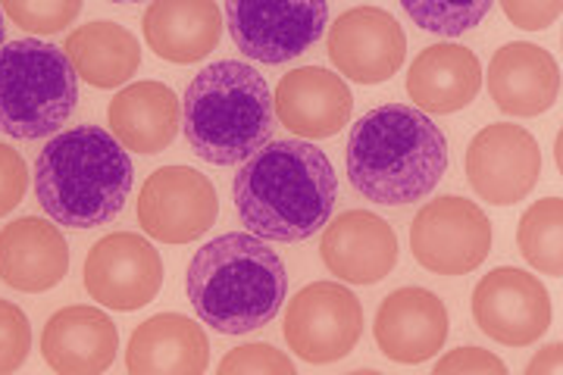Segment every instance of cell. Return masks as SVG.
<instances>
[{"instance_id": "12", "label": "cell", "mask_w": 563, "mask_h": 375, "mask_svg": "<svg viewBox=\"0 0 563 375\" xmlns=\"http://www.w3.org/2000/svg\"><path fill=\"white\" fill-rule=\"evenodd\" d=\"M163 288L161 251L135 232L103 235L85 257V291L107 310L135 313Z\"/></svg>"}, {"instance_id": "32", "label": "cell", "mask_w": 563, "mask_h": 375, "mask_svg": "<svg viewBox=\"0 0 563 375\" xmlns=\"http://www.w3.org/2000/svg\"><path fill=\"white\" fill-rule=\"evenodd\" d=\"M507 363L483 348H457L435 363V375H504Z\"/></svg>"}, {"instance_id": "26", "label": "cell", "mask_w": 563, "mask_h": 375, "mask_svg": "<svg viewBox=\"0 0 563 375\" xmlns=\"http://www.w3.org/2000/svg\"><path fill=\"white\" fill-rule=\"evenodd\" d=\"M563 203L561 198L536 200L517 225V247L523 260L544 276H563Z\"/></svg>"}, {"instance_id": "22", "label": "cell", "mask_w": 563, "mask_h": 375, "mask_svg": "<svg viewBox=\"0 0 563 375\" xmlns=\"http://www.w3.org/2000/svg\"><path fill=\"white\" fill-rule=\"evenodd\" d=\"M210 366V338L195 319L157 313L129 338L125 370L132 375H198Z\"/></svg>"}, {"instance_id": "21", "label": "cell", "mask_w": 563, "mask_h": 375, "mask_svg": "<svg viewBox=\"0 0 563 375\" xmlns=\"http://www.w3.org/2000/svg\"><path fill=\"white\" fill-rule=\"evenodd\" d=\"M483 66L479 57L463 44H432L410 63L407 73V98L417 103L426 117H451L466 110L479 98Z\"/></svg>"}, {"instance_id": "31", "label": "cell", "mask_w": 563, "mask_h": 375, "mask_svg": "<svg viewBox=\"0 0 563 375\" xmlns=\"http://www.w3.org/2000/svg\"><path fill=\"white\" fill-rule=\"evenodd\" d=\"M29 188V166L20 151L10 144H0V217L13 213L25 198Z\"/></svg>"}, {"instance_id": "30", "label": "cell", "mask_w": 563, "mask_h": 375, "mask_svg": "<svg viewBox=\"0 0 563 375\" xmlns=\"http://www.w3.org/2000/svg\"><path fill=\"white\" fill-rule=\"evenodd\" d=\"M295 363L273 344H244L222 356L220 375H291Z\"/></svg>"}, {"instance_id": "24", "label": "cell", "mask_w": 563, "mask_h": 375, "mask_svg": "<svg viewBox=\"0 0 563 375\" xmlns=\"http://www.w3.org/2000/svg\"><path fill=\"white\" fill-rule=\"evenodd\" d=\"M107 122L125 151L163 154L179 132L181 103L163 81H135L110 100Z\"/></svg>"}, {"instance_id": "29", "label": "cell", "mask_w": 563, "mask_h": 375, "mask_svg": "<svg viewBox=\"0 0 563 375\" xmlns=\"http://www.w3.org/2000/svg\"><path fill=\"white\" fill-rule=\"evenodd\" d=\"M32 351V322L16 304L0 300V375L16 373Z\"/></svg>"}, {"instance_id": "18", "label": "cell", "mask_w": 563, "mask_h": 375, "mask_svg": "<svg viewBox=\"0 0 563 375\" xmlns=\"http://www.w3.org/2000/svg\"><path fill=\"white\" fill-rule=\"evenodd\" d=\"M488 95L507 117H542L561 98V66L539 44L510 41L488 63Z\"/></svg>"}, {"instance_id": "33", "label": "cell", "mask_w": 563, "mask_h": 375, "mask_svg": "<svg viewBox=\"0 0 563 375\" xmlns=\"http://www.w3.org/2000/svg\"><path fill=\"white\" fill-rule=\"evenodd\" d=\"M501 10L523 32H544L561 20V0H501Z\"/></svg>"}, {"instance_id": "13", "label": "cell", "mask_w": 563, "mask_h": 375, "mask_svg": "<svg viewBox=\"0 0 563 375\" xmlns=\"http://www.w3.org/2000/svg\"><path fill=\"white\" fill-rule=\"evenodd\" d=\"M473 319L479 332L504 348H526L551 329V297L536 276L517 266H498L473 291Z\"/></svg>"}, {"instance_id": "20", "label": "cell", "mask_w": 563, "mask_h": 375, "mask_svg": "<svg viewBox=\"0 0 563 375\" xmlns=\"http://www.w3.org/2000/svg\"><path fill=\"white\" fill-rule=\"evenodd\" d=\"M69 273V247L47 219L22 217L0 229V282L13 291L44 295Z\"/></svg>"}, {"instance_id": "5", "label": "cell", "mask_w": 563, "mask_h": 375, "mask_svg": "<svg viewBox=\"0 0 563 375\" xmlns=\"http://www.w3.org/2000/svg\"><path fill=\"white\" fill-rule=\"evenodd\" d=\"M188 147L213 166H239L273 135V95L261 73L239 59L201 69L181 98Z\"/></svg>"}, {"instance_id": "7", "label": "cell", "mask_w": 563, "mask_h": 375, "mask_svg": "<svg viewBox=\"0 0 563 375\" xmlns=\"http://www.w3.org/2000/svg\"><path fill=\"white\" fill-rule=\"evenodd\" d=\"M229 35L244 57L279 66L298 59L329 25L325 0H225Z\"/></svg>"}, {"instance_id": "17", "label": "cell", "mask_w": 563, "mask_h": 375, "mask_svg": "<svg viewBox=\"0 0 563 375\" xmlns=\"http://www.w3.org/2000/svg\"><path fill=\"white\" fill-rule=\"evenodd\" d=\"M354 95L347 81L322 66H301L276 85V117L298 139L320 141L339 135L351 122Z\"/></svg>"}, {"instance_id": "3", "label": "cell", "mask_w": 563, "mask_h": 375, "mask_svg": "<svg viewBox=\"0 0 563 375\" xmlns=\"http://www.w3.org/2000/svg\"><path fill=\"white\" fill-rule=\"evenodd\" d=\"M185 295L203 326L222 335H247L276 319L288 295V273L263 238L229 232L191 257Z\"/></svg>"}, {"instance_id": "14", "label": "cell", "mask_w": 563, "mask_h": 375, "mask_svg": "<svg viewBox=\"0 0 563 375\" xmlns=\"http://www.w3.org/2000/svg\"><path fill=\"white\" fill-rule=\"evenodd\" d=\"M325 51L335 69L357 85H383L404 66L407 35L401 22L379 7L344 10L329 25Z\"/></svg>"}, {"instance_id": "25", "label": "cell", "mask_w": 563, "mask_h": 375, "mask_svg": "<svg viewBox=\"0 0 563 375\" xmlns=\"http://www.w3.org/2000/svg\"><path fill=\"white\" fill-rule=\"evenodd\" d=\"M63 54L81 81L101 91L125 85L141 66L139 38L125 25L107 20L79 25L63 44Z\"/></svg>"}, {"instance_id": "23", "label": "cell", "mask_w": 563, "mask_h": 375, "mask_svg": "<svg viewBox=\"0 0 563 375\" xmlns=\"http://www.w3.org/2000/svg\"><path fill=\"white\" fill-rule=\"evenodd\" d=\"M141 29L157 57L191 66L217 51L222 38V10L217 0H151Z\"/></svg>"}, {"instance_id": "8", "label": "cell", "mask_w": 563, "mask_h": 375, "mask_svg": "<svg viewBox=\"0 0 563 375\" xmlns=\"http://www.w3.org/2000/svg\"><path fill=\"white\" fill-rule=\"evenodd\" d=\"M282 335L303 363H339L363 335L361 297L339 282H310L288 300Z\"/></svg>"}, {"instance_id": "35", "label": "cell", "mask_w": 563, "mask_h": 375, "mask_svg": "<svg viewBox=\"0 0 563 375\" xmlns=\"http://www.w3.org/2000/svg\"><path fill=\"white\" fill-rule=\"evenodd\" d=\"M113 3H151V0H113Z\"/></svg>"}, {"instance_id": "11", "label": "cell", "mask_w": 563, "mask_h": 375, "mask_svg": "<svg viewBox=\"0 0 563 375\" xmlns=\"http://www.w3.org/2000/svg\"><path fill=\"white\" fill-rule=\"evenodd\" d=\"M542 151L523 125H485L466 147V181L492 207H514L539 185Z\"/></svg>"}, {"instance_id": "2", "label": "cell", "mask_w": 563, "mask_h": 375, "mask_svg": "<svg viewBox=\"0 0 563 375\" xmlns=\"http://www.w3.org/2000/svg\"><path fill=\"white\" fill-rule=\"evenodd\" d=\"M444 173L448 141L417 107L383 103L354 122L347 139V178L361 198L407 207L432 195Z\"/></svg>"}, {"instance_id": "19", "label": "cell", "mask_w": 563, "mask_h": 375, "mask_svg": "<svg viewBox=\"0 0 563 375\" xmlns=\"http://www.w3.org/2000/svg\"><path fill=\"white\" fill-rule=\"evenodd\" d=\"M120 351V332L101 307H63L41 332V356L60 375L107 373Z\"/></svg>"}, {"instance_id": "9", "label": "cell", "mask_w": 563, "mask_h": 375, "mask_svg": "<svg viewBox=\"0 0 563 375\" xmlns=\"http://www.w3.org/2000/svg\"><path fill=\"white\" fill-rule=\"evenodd\" d=\"M410 251L432 276H466L492 254V222L473 200H429L410 222Z\"/></svg>"}, {"instance_id": "15", "label": "cell", "mask_w": 563, "mask_h": 375, "mask_svg": "<svg viewBox=\"0 0 563 375\" xmlns=\"http://www.w3.org/2000/svg\"><path fill=\"white\" fill-rule=\"evenodd\" d=\"M448 307L439 295L407 285L385 297L376 310V348L383 351L391 363L417 366L439 354L448 341Z\"/></svg>"}, {"instance_id": "36", "label": "cell", "mask_w": 563, "mask_h": 375, "mask_svg": "<svg viewBox=\"0 0 563 375\" xmlns=\"http://www.w3.org/2000/svg\"><path fill=\"white\" fill-rule=\"evenodd\" d=\"M3 29H7V25H3V16H0V44H3Z\"/></svg>"}, {"instance_id": "27", "label": "cell", "mask_w": 563, "mask_h": 375, "mask_svg": "<svg viewBox=\"0 0 563 375\" xmlns=\"http://www.w3.org/2000/svg\"><path fill=\"white\" fill-rule=\"evenodd\" d=\"M495 0H401L404 13L422 32L457 38L488 16Z\"/></svg>"}, {"instance_id": "28", "label": "cell", "mask_w": 563, "mask_h": 375, "mask_svg": "<svg viewBox=\"0 0 563 375\" xmlns=\"http://www.w3.org/2000/svg\"><path fill=\"white\" fill-rule=\"evenodd\" d=\"M0 7L32 35H60L81 13V0H0Z\"/></svg>"}, {"instance_id": "1", "label": "cell", "mask_w": 563, "mask_h": 375, "mask_svg": "<svg viewBox=\"0 0 563 375\" xmlns=\"http://www.w3.org/2000/svg\"><path fill=\"white\" fill-rule=\"evenodd\" d=\"M232 198L251 235L295 244L329 222L339 200V178L317 144L273 141L244 159Z\"/></svg>"}, {"instance_id": "6", "label": "cell", "mask_w": 563, "mask_h": 375, "mask_svg": "<svg viewBox=\"0 0 563 375\" xmlns=\"http://www.w3.org/2000/svg\"><path fill=\"white\" fill-rule=\"evenodd\" d=\"M79 100V76L60 47L38 38L0 44V135L47 139Z\"/></svg>"}, {"instance_id": "4", "label": "cell", "mask_w": 563, "mask_h": 375, "mask_svg": "<svg viewBox=\"0 0 563 375\" xmlns=\"http://www.w3.org/2000/svg\"><path fill=\"white\" fill-rule=\"evenodd\" d=\"M35 195L57 225H107L132 195L129 151L101 125L60 132L35 159Z\"/></svg>"}, {"instance_id": "34", "label": "cell", "mask_w": 563, "mask_h": 375, "mask_svg": "<svg viewBox=\"0 0 563 375\" xmlns=\"http://www.w3.org/2000/svg\"><path fill=\"white\" fill-rule=\"evenodd\" d=\"M561 341H554V344H548L542 348L539 354L532 356V363L526 366V373L529 375H551V373H561Z\"/></svg>"}, {"instance_id": "16", "label": "cell", "mask_w": 563, "mask_h": 375, "mask_svg": "<svg viewBox=\"0 0 563 375\" xmlns=\"http://www.w3.org/2000/svg\"><path fill=\"white\" fill-rule=\"evenodd\" d=\"M322 229V263L347 285H376L398 266L395 229L369 210H347Z\"/></svg>"}, {"instance_id": "10", "label": "cell", "mask_w": 563, "mask_h": 375, "mask_svg": "<svg viewBox=\"0 0 563 375\" xmlns=\"http://www.w3.org/2000/svg\"><path fill=\"white\" fill-rule=\"evenodd\" d=\"M139 225L163 244H191L207 235L217 217L220 200L213 181L191 166H161L141 185Z\"/></svg>"}]
</instances>
